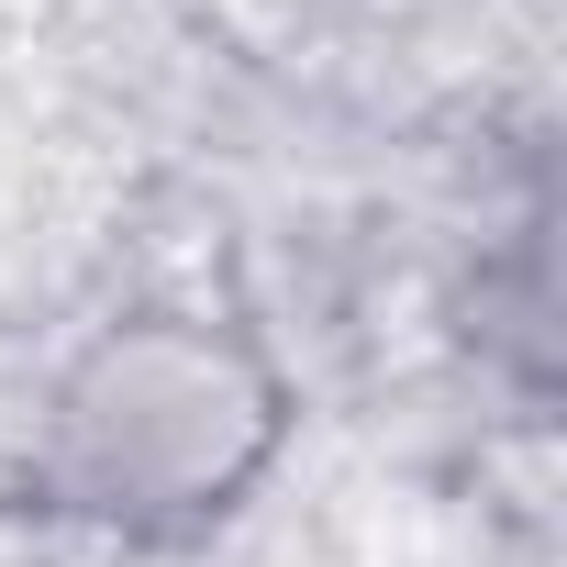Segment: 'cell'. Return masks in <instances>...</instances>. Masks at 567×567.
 <instances>
[{
  "instance_id": "cell-1",
  "label": "cell",
  "mask_w": 567,
  "mask_h": 567,
  "mask_svg": "<svg viewBox=\"0 0 567 567\" xmlns=\"http://www.w3.org/2000/svg\"><path fill=\"white\" fill-rule=\"evenodd\" d=\"M278 445H290V379L245 323L123 312L56 368L23 478L56 523L189 545L278 467Z\"/></svg>"
}]
</instances>
